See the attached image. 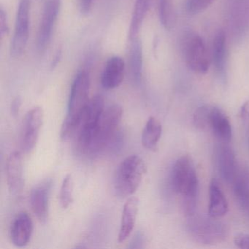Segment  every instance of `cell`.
Segmentation results:
<instances>
[{
	"instance_id": "obj_1",
	"label": "cell",
	"mask_w": 249,
	"mask_h": 249,
	"mask_svg": "<svg viewBox=\"0 0 249 249\" xmlns=\"http://www.w3.org/2000/svg\"><path fill=\"white\" fill-rule=\"evenodd\" d=\"M90 88L91 78L89 72L85 71L78 72L71 87L68 113L61 127L62 139H68L76 132L90 101Z\"/></svg>"
},
{
	"instance_id": "obj_2",
	"label": "cell",
	"mask_w": 249,
	"mask_h": 249,
	"mask_svg": "<svg viewBox=\"0 0 249 249\" xmlns=\"http://www.w3.org/2000/svg\"><path fill=\"white\" fill-rule=\"evenodd\" d=\"M171 184L176 193L183 198V209L186 216L196 212L199 180L193 160L182 156L176 160L171 171Z\"/></svg>"
},
{
	"instance_id": "obj_3",
	"label": "cell",
	"mask_w": 249,
	"mask_h": 249,
	"mask_svg": "<svg viewBox=\"0 0 249 249\" xmlns=\"http://www.w3.org/2000/svg\"><path fill=\"white\" fill-rule=\"evenodd\" d=\"M147 167L144 160L138 155H130L122 161L114 177L115 193L120 198L132 196L138 190Z\"/></svg>"
},
{
	"instance_id": "obj_4",
	"label": "cell",
	"mask_w": 249,
	"mask_h": 249,
	"mask_svg": "<svg viewBox=\"0 0 249 249\" xmlns=\"http://www.w3.org/2000/svg\"><path fill=\"white\" fill-rule=\"evenodd\" d=\"M186 230L195 241L203 245H216L222 243L228 236V228L218 218L197 214L188 215Z\"/></svg>"
},
{
	"instance_id": "obj_5",
	"label": "cell",
	"mask_w": 249,
	"mask_h": 249,
	"mask_svg": "<svg viewBox=\"0 0 249 249\" xmlns=\"http://www.w3.org/2000/svg\"><path fill=\"white\" fill-rule=\"evenodd\" d=\"M122 114L123 110L119 104L112 105L105 108L85 154L97 155L110 143L118 132Z\"/></svg>"
},
{
	"instance_id": "obj_6",
	"label": "cell",
	"mask_w": 249,
	"mask_h": 249,
	"mask_svg": "<svg viewBox=\"0 0 249 249\" xmlns=\"http://www.w3.org/2000/svg\"><path fill=\"white\" fill-rule=\"evenodd\" d=\"M183 57L188 68L196 74L205 75L211 62V54L203 39L197 33L188 32L182 40Z\"/></svg>"
},
{
	"instance_id": "obj_7",
	"label": "cell",
	"mask_w": 249,
	"mask_h": 249,
	"mask_svg": "<svg viewBox=\"0 0 249 249\" xmlns=\"http://www.w3.org/2000/svg\"><path fill=\"white\" fill-rule=\"evenodd\" d=\"M105 110L104 99L97 95L90 99L75 134H77V148L85 154L89 145L94 129Z\"/></svg>"
},
{
	"instance_id": "obj_8",
	"label": "cell",
	"mask_w": 249,
	"mask_h": 249,
	"mask_svg": "<svg viewBox=\"0 0 249 249\" xmlns=\"http://www.w3.org/2000/svg\"><path fill=\"white\" fill-rule=\"evenodd\" d=\"M30 0H21L17 17L14 36L11 40L10 53L11 57L18 59L24 54L30 33Z\"/></svg>"
},
{
	"instance_id": "obj_9",
	"label": "cell",
	"mask_w": 249,
	"mask_h": 249,
	"mask_svg": "<svg viewBox=\"0 0 249 249\" xmlns=\"http://www.w3.org/2000/svg\"><path fill=\"white\" fill-rule=\"evenodd\" d=\"M43 120L44 112L40 106L33 107L26 114L21 135V146L24 152H30L37 145Z\"/></svg>"
},
{
	"instance_id": "obj_10",
	"label": "cell",
	"mask_w": 249,
	"mask_h": 249,
	"mask_svg": "<svg viewBox=\"0 0 249 249\" xmlns=\"http://www.w3.org/2000/svg\"><path fill=\"white\" fill-rule=\"evenodd\" d=\"M61 5V0H49L45 5L37 35V47L40 52H44L50 43L53 28L60 13Z\"/></svg>"
},
{
	"instance_id": "obj_11",
	"label": "cell",
	"mask_w": 249,
	"mask_h": 249,
	"mask_svg": "<svg viewBox=\"0 0 249 249\" xmlns=\"http://www.w3.org/2000/svg\"><path fill=\"white\" fill-rule=\"evenodd\" d=\"M52 181L45 180L36 185L30 192V201L33 213L42 224H45L49 218V199H50Z\"/></svg>"
},
{
	"instance_id": "obj_12",
	"label": "cell",
	"mask_w": 249,
	"mask_h": 249,
	"mask_svg": "<svg viewBox=\"0 0 249 249\" xmlns=\"http://www.w3.org/2000/svg\"><path fill=\"white\" fill-rule=\"evenodd\" d=\"M33 221L25 211L17 214L11 228V242L17 247H24L30 243L33 236Z\"/></svg>"
},
{
	"instance_id": "obj_13",
	"label": "cell",
	"mask_w": 249,
	"mask_h": 249,
	"mask_svg": "<svg viewBox=\"0 0 249 249\" xmlns=\"http://www.w3.org/2000/svg\"><path fill=\"white\" fill-rule=\"evenodd\" d=\"M7 183L11 194L18 193L24 184V167L22 154L14 151L8 155L6 161Z\"/></svg>"
},
{
	"instance_id": "obj_14",
	"label": "cell",
	"mask_w": 249,
	"mask_h": 249,
	"mask_svg": "<svg viewBox=\"0 0 249 249\" xmlns=\"http://www.w3.org/2000/svg\"><path fill=\"white\" fill-rule=\"evenodd\" d=\"M208 129L221 143H229L232 136L231 124L227 115L217 106H213Z\"/></svg>"
},
{
	"instance_id": "obj_15",
	"label": "cell",
	"mask_w": 249,
	"mask_h": 249,
	"mask_svg": "<svg viewBox=\"0 0 249 249\" xmlns=\"http://www.w3.org/2000/svg\"><path fill=\"white\" fill-rule=\"evenodd\" d=\"M125 62L119 56L110 58L106 62L101 76V84L107 90L117 88L123 81Z\"/></svg>"
},
{
	"instance_id": "obj_16",
	"label": "cell",
	"mask_w": 249,
	"mask_h": 249,
	"mask_svg": "<svg viewBox=\"0 0 249 249\" xmlns=\"http://www.w3.org/2000/svg\"><path fill=\"white\" fill-rule=\"evenodd\" d=\"M218 171L221 177L227 183H233L238 170L235 154L227 143L220 145L217 154Z\"/></svg>"
},
{
	"instance_id": "obj_17",
	"label": "cell",
	"mask_w": 249,
	"mask_h": 249,
	"mask_svg": "<svg viewBox=\"0 0 249 249\" xmlns=\"http://www.w3.org/2000/svg\"><path fill=\"white\" fill-rule=\"evenodd\" d=\"M139 201L135 196H132L125 202L121 218L118 241L122 243L126 241L133 231L138 213Z\"/></svg>"
},
{
	"instance_id": "obj_18",
	"label": "cell",
	"mask_w": 249,
	"mask_h": 249,
	"mask_svg": "<svg viewBox=\"0 0 249 249\" xmlns=\"http://www.w3.org/2000/svg\"><path fill=\"white\" fill-rule=\"evenodd\" d=\"M228 211L227 198L215 178L211 180L209 185V203L208 215L212 218H220L224 216Z\"/></svg>"
},
{
	"instance_id": "obj_19",
	"label": "cell",
	"mask_w": 249,
	"mask_h": 249,
	"mask_svg": "<svg viewBox=\"0 0 249 249\" xmlns=\"http://www.w3.org/2000/svg\"><path fill=\"white\" fill-rule=\"evenodd\" d=\"M162 134V125L154 116L148 118L142 130L141 142L142 146L150 151H155Z\"/></svg>"
},
{
	"instance_id": "obj_20",
	"label": "cell",
	"mask_w": 249,
	"mask_h": 249,
	"mask_svg": "<svg viewBox=\"0 0 249 249\" xmlns=\"http://www.w3.org/2000/svg\"><path fill=\"white\" fill-rule=\"evenodd\" d=\"M151 2L152 0H135L129 27V37L131 41L138 38L141 26L151 8Z\"/></svg>"
},
{
	"instance_id": "obj_21",
	"label": "cell",
	"mask_w": 249,
	"mask_h": 249,
	"mask_svg": "<svg viewBox=\"0 0 249 249\" xmlns=\"http://www.w3.org/2000/svg\"><path fill=\"white\" fill-rule=\"evenodd\" d=\"M233 184L237 203L240 208L249 213V171H238Z\"/></svg>"
},
{
	"instance_id": "obj_22",
	"label": "cell",
	"mask_w": 249,
	"mask_h": 249,
	"mask_svg": "<svg viewBox=\"0 0 249 249\" xmlns=\"http://www.w3.org/2000/svg\"><path fill=\"white\" fill-rule=\"evenodd\" d=\"M226 35L222 30H218L214 36L211 49V61L215 69L219 72H223L225 68L226 61Z\"/></svg>"
},
{
	"instance_id": "obj_23",
	"label": "cell",
	"mask_w": 249,
	"mask_h": 249,
	"mask_svg": "<svg viewBox=\"0 0 249 249\" xmlns=\"http://www.w3.org/2000/svg\"><path fill=\"white\" fill-rule=\"evenodd\" d=\"M142 65H143V57H142V45L139 40L137 38L132 40L130 55H129L131 74L135 82H139L142 76Z\"/></svg>"
},
{
	"instance_id": "obj_24",
	"label": "cell",
	"mask_w": 249,
	"mask_h": 249,
	"mask_svg": "<svg viewBox=\"0 0 249 249\" xmlns=\"http://www.w3.org/2000/svg\"><path fill=\"white\" fill-rule=\"evenodd\" d=\"M158 15L160 23L167 30L174 28L176 22L173 0H158Z\"/></svg>"
},
{
	"instance_id": "obj_25",
	"label": "cell",
	"mask_w": 249,
	"mask_h": 249,
	"mask_svg": "<svg viewBox=\"0 0 249 249\" xmlns=\"http://www.w3.org/2000/svg\"><path fill=\"white\" fill-rule=\"evenodd\" d=\"M74 181L72 174L66 175L61 186L59 202L62 208L67 209L73 202Z\"/></svg>"
},
{
	"instance_id": "obj_26",
	"label": "cell",
	"mask_w": 249,
	"mask_h": 249,
	"mask_svg": "<svg viewBox=\"0 0 249 249\" xmlns=\"http://www.w3.org/2000/svg\"><path fill=\"white\" fill-rule=\"evenodd\" d=\"M212 105H203L198 107L193 114V124L195 127L200 130L208 129Z\"/></svg>"
},
{
	"instance_id": "obj_27",
	"label": "cell",
	"mask_w": 249,
	"mask_h": 249,
	"mask_svg": "<svg viewBox=\"0 0 249 249\" xmlns=\"http://www.w3.org/2000/svg\"><path fill=\"white\" fill-rule=\"evenodd\" d=\"M215 0H188L187 10L192 14H199L212 5Z\"/></svg>"
},
{
	"instance_id": "obj_28",
	"label": "cell",
	"mask_w": 249,
	"mask_h": 249,
	"mask_svg": "<svg viewBox=\"0 0 249 249\" xmlns=\"http://www.w3.org/2000/svg\"><path fill=\"white\" fill-rule=\"evenodd\" d=\"M9 33V24H8V15L3 7L0 8V34L3 38Z\"/></svg>"
},
{
	"instance_id": "obj_29",
	"label": "cell",
	"mask_w": 249,
	"mask_h": 249,
	"mask_svg": "<svg viewBox=\"0 0 249 249\" xmlns=\"http://www.w3.org/2000/svg\"><path fill=\"white\" fill-rule=\"evenodd\" d=\"M234 243L240 249H249V234H237L234 237Z\"/></svg>"
},
{
	"instance_id": "obj_30",
	"label": "cell",
	"mask_w": 249,
	"mask_h": 249,
	"mask_svg": "<svg viewBox=\"0 0 249 249\" xmlns=\"http://www.w3.org/2000/svg\"><path fill=\"white\" fill-rule=\"evenodd\" d=\"M21 105H22V100H21V97H17L11 102V113L14 117H17L19 114Z\"/></svg>"
},
{
	"instance_id": "obj_31",
	"label": "cell",
	"mask_w": 249,
	"mask_h": 249,
	"mask_svg": "<svg viewBox=\"0 0 249 249\" xmlns=\"http://www.w3.org/2000/svg\"><path fill=\"white\" fill-rule=\"evenodd\" d=\"M94 0H79L80 9L81 13L87 14L91 11Z\"/></svg>"
},
{
	"instance_id": "obj_32",
	"label": "cell",
	"mask_w": 249,
	"mask_h": 249,
	"mask_svg": "<svg viewBox=\"0 0 249 249\" xmlns=\"http://www.w3.org/2000/svg\"><path fill=\"white\" fill-rule=\"evenodd\" d=\"M142 243H143V237H142L141 234H139V235L137 236V237H135V238L133 239L129 248H130V249L142 248L141 244H142Z\"/></svg>"
},
{
	"instance_id": "obj_33",
	"label": "cell",
	"mask_w": 249,
	"mask_h": 249,
	"mask_svg": "<svg viewBox=\"0 0 249 249\" xmlns=\"http://www.w3.org/2000/svg\"><path fill=\"white\" fill-rule=\"evenodd\" d=\"M248 109H249V104L248 103H244L242 106L241 109H240V116L243 120H245L248 116Z\"/></svg>"
},
{
	"instance_id": "obj_34",
	"label": "cell",
	"mask_w": 249,
	"mask_h": 249,
	"mask_svg": "<svg viewBox=\"0 0 249 249\" xmlns=\"http://www.w3.org/2000/svg\"><path fill=\"white\" fill-rule=\"evenodd\" d=\"M61 57V52H58L57 53H56V56H55L54 59H53V62H52V67L53 68V67L56 66V65H57L58 61L59 60V59H60Z\"/></svg>"
},
{
	"instance_id": "obj_35",
	"label": "cell",
	"mask_w": 249,
	"mask_h": 249,
	"mask_svg": "<svg viewBox=\"0 0 249 249\" xmlns=\"http://www.w3.org/2000/svg\"></svg>"
}]
</instances>
